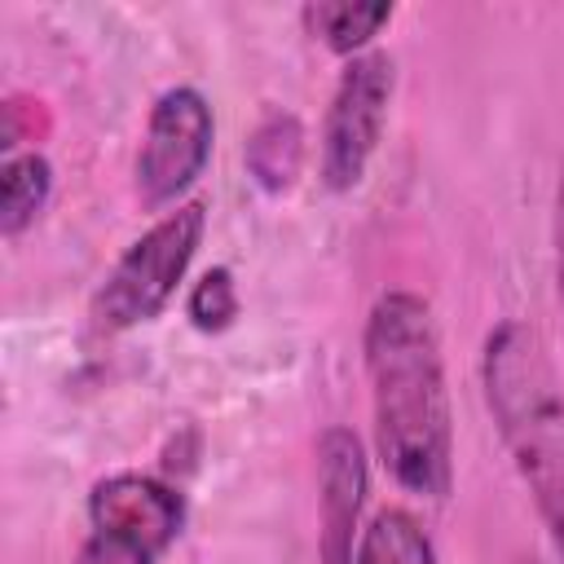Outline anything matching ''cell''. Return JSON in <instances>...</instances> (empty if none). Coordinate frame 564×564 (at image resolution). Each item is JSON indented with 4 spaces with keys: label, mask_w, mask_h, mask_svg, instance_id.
<instances>
[{
    "label": "cell",
    "mask_w": 564,
    "mask_h": 564,
    "mask_svg": "<svg viewBox=\"0 0 564 564\" xmlns=\"http://www.w3.org/2000/svg\"><path fill=\"white\" fill-rule=\"evenodd\" d=\"M212 141H216V119H212L207 97L189 84L163 88L150 106L145 137L137 150L141 207L159 212V207L176 203L203 176V167L212 159Z\"/></svg>",
    "instance_id": "obj_5"
},
{
    "label": "cell",
    "mask_w": 564,
    "mask_h": 564,
    "mask_svg": "<svg viewBox=\"0 0 564 564\" xmlns=\"http://www.w3.org/2000/svg\"><path fill=\"white\" fill-rule=\"evenodd\" d=\"M480 388L494 427L533 494L555 560L564 564V383L538 326L502 317L485 335Z\"/></svg>",
    "instance_id": "obj_2"
},
{
    "label": "cell",
    "mask_w": 564,
    "mask_h": 564,
    "mask_svg": "<svg viewBox=\"0 0 564 564\" xmlns=\"http://www.w3.org/2000/svg\"><path fill=\"white\" fill-rule=\"evenodd\" d=\"M185 313H189V322H194L203 335H216V330L234 326V317H238V286H234V273H229V269H207V273L189 286Z\"/></svg>",
    "instance_id": "obj_12"
},
{
    "label": "cell",
    "mask_w": 564,
    "mask_h": 564,
    "mask_svg": "<svg viewBox=\"0 0 564 564\" xmlns=\"http://www.w3.org/2000/svg\"><path fill=\"white\" fill-rule=\"evenodd\" d=\"M48 194H53V167L40 150L4 154V167H0V234L18 238L26 225H35Z\"/></svg>",
    "instance_id": "obj_10"
},
{
    "label": "cell",
    "mask_w": 564,
    "mask_h": 564,
    "mask_svg": "<svg viewBox=\"0 0 564 564\" xmlns=\"http://www.w3.org/2000/svg\"><path fill=\"white\" fill-rule=\"evenodd\" d=\"M185 524V494L145 471H115L88 494V529L132 538L150 551H167Z\"/></svg>",
    "instance_id": "obj_7"
},
{
    "label": "cell",
    "mask_w": 564,
    "mask_h": 564,
    "mask_svg": "<svg viewBox=\"0 0 564 564\" xmlns=\"http://www.w3.org/2000/svg\"><path fill=\"white\" fill-rule=\"evenodd\" d=\"M300 22L313 40H322L339 57L366 53V44L379 35V26L392 22V4H357V0H317L300 9Z\"/></svg>",
    "instance_id": "obj_9"
},
{
    "label": "cell",
    "mask_w": 564,
    "mask_h": 564,
    "mask_svg": "<svg viewBox=\"0 0 564 564\" xmlns=\"http://www.w3.org/2000/svg\"><path fill=\"white\" fill-rule=\"evenodd\" d=\"M361 348L388 476L405 494L441 502L454 485V414L432 304L419 291H383L366 313Z\"/></svg>",
    "instance_id": "obj_1"
},
{
    "label": "cell",
    "mask_w": 564,
    "mask_h": 564,
    "mask_svg": "<svg viewBox=\"0 0 564 564\" xmlns=\"http://www.w3.org/2000/svg\"><path fill=\"white\" fill-rule=\"evenodd\" d=\"M207 229V207L203 203H176L163 212L128 251L110 264L106 282L93 295V322L101 330H128L167 308L176 295L181 278L194 264V251Z\"/></svg>",
    "instance_id": "obj_3"
},
{
    "label": "cell",
    "mask_w": 564,
    "mask_h": 564,
    "mask_svg": "<svg viewBox=\"0 0 564 564\" xmlns=\"http://www.w3.org/2000/svg\"><path fill=\"white\" fill-rule=\"evenodd\" d=\"M397 88V62L379 48H366L344 62L326 119H322V145H317V176L330 194H348L361 185Z\"/></svg>",
    "instance_id": "obj_4"
},
{
    "label": "cell",
    "mask_w": 564,
    "mask_h": 564,
    "mask_svg": "<svg viewBox=\"0 0 564 564\" xmlns=\"http://www.w3.org/2000/svg\"><path fill=\"white\" fill-rule=\"evenodd\" d=\"M242 163L251 172V181L264 189V194H282L295 185L300 167H304V123L291 115V110H269L247 145H242Z\"/></svg>",
    "instance_id": "obj_8"
},
{
    "label": "cell",
    "mask_w": 564,
    "mask_h": 564,
    "mask_svg": "<svg viewBox=\"0 0 564 564\" xmlns=\"http://www.w3.org/2000/svg\"><path fill=\"white\" fill-rule=\"evenodd\" d=\"M520 564H538V560H520Z\"/></svg>",
    "instance_id": "obj_15"
},
{
    "label": "cell",
    "mask_w": 564,
    "mask_h": 564,
    "mask_svg": "<svg viewBox=\"0 0 564 564\" xmlns=\"http://www.w3.org/2000/svg\"><path fill=\"white\" fill-rule=\"evenodd\" d=\"M555 286H560V308H564V172L555 189Z\"/></svg>",
    "instance_id": "obj_14"
},
{
    "label": "cell",
    "mask_w": 564,
    "mask_h": 564,
    "mask_svg": "<svg viewBox=\"0 0 564 564\" xmlns=\"http://www.w3.org/2000/svg\"><path fill=\"white\" fill-rule=\"evenodd\" d=\"M370 463L352 427L335 423L317 436V551L322 564H352L361 542V507Z\"/></svg>",
    "instance_id": "obj_6"
},
{
    "label": "cell",
    "mask_w": 564,
    "mask_h": 564,
    "mask_svg": "<svg viewBox=\"0 0 564 564\" xmlns=\"http://www.w3.org/2000/svg\"><path fill=\"white\" fill-rule=\"evenodd\" d=\"M352 564H436V551H432V538L423 533V524L410 511L383 507L361 529Z\"/></svg>",
    "instance_id": "obj_11"
},
{
    "label": "cell",
    "mask_w": 564,
    "mask_h": 564,
    "mask_svg": "<svg viewBox=\"0 0 564 564\" xmlns=\"http://www.w3.org/2000/svg\"><path fill=\"white\" fill-rule=\"evenodd\" d=\"M163 555L132 542V538H119V533H97L88 529L84 546H79V564H159Z\"/></svg>",
    "instance_id": "obj_13"
}]
</instances>
